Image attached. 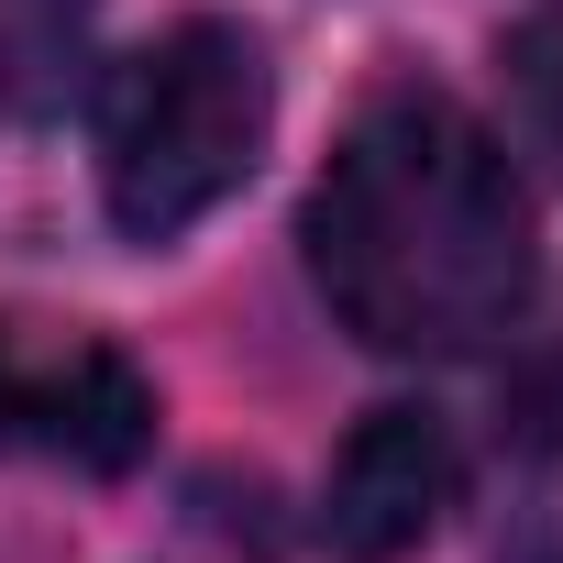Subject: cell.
Masks as SVG:
<instances>
[{"instance_id": "cell-1", "label": "cell", "mask_w": 563, "mask_h": 563, "mask_svg": "<svg viewBox=\"0 0 563 563\" xmlns=\"http://www.w3.org/2000/svg\"><path fill=\"white\" fill-rule=\"evenodd\" d=\"M299 243L310 288L365 354H486L541 276L508 144L431 78H398L343 122Z\"/></svg>"}, {"instance_id": "cell-2", "label": "cell", "mask_w": 563, "mask_h": 563, "mask_svg": "<svg viewBox=\"0 0 563 563\" xmlns=\"http://www.w3.org/2000/svg\"><path fill=\"white\" fill-rule=\"evenodd\" d=\"M276 133V78L265 45L221 12H177L166 34H144L100 100H89V155H100V210L133 243H177L199 232L265 155Z\"/></svg>"}, {"instance_id": "cell-3", "label": "cell", "mask_w": 563, "mask_h": 563, "mask_svg": "<svg viewBox=\"0 0 563 563\" xmlns=\"http://www.w3.org/2000/svg\"><path fill=\"white\" fill-rule=\"evenodd\" d=\"M0 453H67L89 475H122L155 453V387L100 332L0 321Z\"/></svg>"}, {"instance_id": "cell-4", "label": "cell", "mask_w": 563, "mask_h": 563, "mask_svg": "<svg viewBox=\"0 0 563 563\" xmlns=\"http://www.w3.org/2000/svg\"><path fill=\"white\" fill-rule=\"evenodd\" d=\"M464 486V453L431 409H365L321 475V541L343 563H409Z\"/></svg>"}, {"instance_id": "cell-5", "label": "cell", "mask_w": 563, "mask_h": 563, "mask_svg": "<svg viewBox=\"0 0 563 563\" xmlns=\"http://www.w3.org/2000/svg\"><path fill=\"white\" fill-rule=\"evenodd\" d=\"M508 78H519V100H530L541 144H563V12H541V23L508 45Z\"/></svg>"}, {"instance_id": "cell-6", "label": "cell", "mask_w": 563, "mask_h": 563, "mask_svg": "<svg viewBox=\"0 0 563 563\" xmlns=\"http://www.w3.org/2000/svg\"><path fill=\"white\" fill-rule=\"evenodd\" d=\"M508 431H519L530 453H563V354H552V365H530V387H519Z\"/></svg>"}, {"instance_id": "cell-7", "label": "cell", "mask_w": 563, "mask_h": 563, "mask_svg": "<svg viewBox=\"0 0 563 563\" xmlns=\"http://www.w3.org/2000/svg\"><path fill=\"white\" fill-rule=\"evenodd\" d=\"M497 563H563V486H541V497H530V508L508 519Z\"/></svg>"}, {"instance_id": "cell-8", "label": "cell", "mask_w": 563, "mask_h": 563, "mask_svg": "<svg viewBox=\"0 0 563 563\" xmlns=\"http://www.w3.org/2000/svg\"><path fill=\"white\" fill-rule=\"evenodd\" d=\"M0 12H12V23L34 34V56H56V45L89 23V0H0Z\"/></svg>"}]
</instances>
